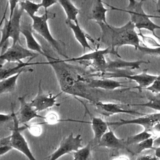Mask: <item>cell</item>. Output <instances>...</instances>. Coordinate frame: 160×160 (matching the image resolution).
Wrapping results in <instances>:
<instances>
[{
  "mask_svg": "<svg viewBox=\"0 0 160 160\" xmlns=\"http://www.w3.org/2000/svg\"><path fill=\"white\" fill-rule=\"evenodd\" d=\"M44 57L48 59V64L53 69L62 92L91 101L82 87V82H85L86 79L82 78L75 67L67 64L65 60L54 58L47 54Z\"/></svg>",
  "mask_w": 160,
  "mask_h": 160,
  "instance_id": "cell-1",
  "label": "cell"
},
{
  "mask_svg": "<svg viewBox=\"0 0 160 160\" xmlns=\"http://www.w3.org/2000/svg\"><path fill=\"white\" fill-rule=\"evenodd\" d=\"M98 24L101 31L100 41L107 47L116 49L122 46H132L138 50L141 46L139 34L131 21L121 27L113 26L108 22H99Z\"/></svg>",
  "mask_w": 160,
  "mask_h": 160,
  "instance_id": "cell-2",
  "label": "cell"
},
{
  "mask_svg": "<svg viewBox=\"0 0 160 160\" xmlns=\"http://www.w3.org/2000/svg\"><path fill=\"white\" fill-rule=\"evenodd\" d=\"M129 4L126 9H121L114 6L108 5L111 9L119 10L128 12L130 16V21L134 24L136 28L141 31V29H147L151 31L152 35L157 39L160 38L157 36L155 31L160 29V26L155 24L150 18H159L160 16H153L146 14L142 8L143 2L145 0H128Z\"/></svg>",
  "mask_w": 160,
  "mask_h": 160,
  "instance_id": "cell-3",
  "label": "cell"
},
{
  "mask_svg": "<svg viewBox=\"0 0 160 160\" xmlns=\"http://www.w3.org/2000/svg\"><path fill=\"white\" fill-rule=\"evenodd\" d=\"M24 12V10L18 4L11 17H9L8 19L3 17L2 20H4V22L1 29L0 47L8 42L9 38L12 39V44L20 42L21 17Z\"/></svg>",
  "mask_w": 160,
  "mask_h": 160,
  "instance_id": "cell-4",
  "label": "cell"
},
{
  "mask_svg": "<svg viewBox=\"0 0 160 160\" xmlns=\"http://www.w3.org/2000/svg\"><path fill=\"white\" fill-rule=\"evenodd\" d=\"M51 13L49 14L48 10H46L42 15H34L30 17L32 19V27L33 31H36L39 34L41 37H42L56 51V52L64 57L66 59H69V57L66 56L61 49V44L57 41L51 34L49 25H48V19L53 18L51 17Z\"/></svg>",
  "mask_w": 160,
  "mask_h": 160,
  "instance_id": "cell-5",
  "label": "cell"
},
{
  "mask_svg": "<svg viewBox=\"0 0 160 160\" xmlns=\"http://www.w3.org/2000/svg\"><path fill=\"white\" fill-rule=\"evenodd\" d=\"M112 54L118 58H121V56L118 54L117 49H113L110 47H107L102 49H97L92 51L91 52L84 54L81 56L69 58L64 59L66 61H90L92 66L96 69L101 71H106V66L108 59L106 58V55Z\"/></svg>",
  "mask_w": 160,
  "mask_h": 160,
  "instance_id": "cell-6",
  "label": "cell"
},
{
  "mask_svg": "<svg viewBox=\"0 0 160 160\" xmlns=\"http://www.w3.org/2000/svg\"><path fill=\"white\" fill-rule=\"evenodd\" d=\"M11 113L13 117V128L12 129L11 146L14 149L22 153L29 160H37L32 154L26 139L21 134L22 128H19V122L18 121L16 113L14 112L13 104H11Z\"/></svg>",
  "mask_w": 160,
  "mask_h": 160,
  "instance_id": "cell-7",
  "label": "cell"
},
{
  "mask_svg": "<svg viewBox=\"0 0 160 160\" xmlns=\"http://www.w3.org/2000/svg\"><path fill=\"white\" fill-rule=\"evenodd\" d=\"M39 54L34 53L29 49L22 47L19 42L12 44L6 50L1 54V64L5 62H22V60L27 58H34Z\"/></svg>",
  "mask_w": 160,
  "mask_h": 160,
  "instance_id": "cell-8",
  "label": "cell"
},
{
  "mask_svg": "<svg viewBox=\"0 0 160 160\" xmlns=\"http://www.w3.org/2000/svg\"><path fill=\"white\" fill-rule=\"evenodd\" d=\"M82 140L81 134L74 136L73 133L69 134L61 141L59 147L49 156L48 160H57L65 154L78 150L82 147Z\"/></svg>",
  "mask_w": 160,
  "mask_h": 160,
  "instance_id": "cell-9",
  "label": "cell"
},
{
  "mask_svg": "<svg viewBox=\"0 0 160 160\" xmlns=\"http://www.w3.org/2000/svg\"><path fill=\"white\" fill-rule=\"evenodd\" d=\"M160 122V112L152 113L149 114H144L141 117L132 119H119L118 121L108 122L109 126L119 127L126 124H138L142 126L144 130L152 133L153 127L156 124Z\"/></svg>",
  "mask_w": 160,
  "mask_h": 160,
  "instance_id": "cell-10",
  "label": "cell"
},
{
  "mask_svg": "<svg viewBox=\"0 0 160 160\" xmlns=\"http://www.w3.org/2000/svg\"><path fill=\"white\" fill-rule=\"evenodd\" d=\"M59 95V94L54 95L52 93L44 92L41 86V80H40L37 95L30 101V103L38 112L42 111L54 105H59L56 103V98Z\"/></svg>",
  "mask_w": 160,
  "mask_h": 160,
  "instance_id": "cell-11",
  "label": "cell"
},
{
  "mask_svg": "<svg viewBox=\"0 0 160 160\" xmlns=\"http://www.w3.org/2000/svg\"><path fill=\"white\" fill-rule=\"evenodd\" d=\"M158 75H151L148 74L146 70H145L140 74H114L108 78H122L129 79L132 81H134L138 84V86L134 87V88L138 89L141 91V90L144 89L145 88L151 85L152 82L158 78Z\"/></svg>",
  "mask_w": 160,
  "mask_h": 160,
  "instance_id": "cell-12",
  "label": "cell"
},
{
  "mask_svg": "<svg viewBox=\"0 0 160 160\" xmlns=\"http://www.w3.org/2000/svg\"><path fill=\"white\" fill-rule=\"evenodd\" d=\"M27 94H24L18 98L20 107L19 110L16 112L19 124H26L34 118H39L44 119V116H42L38 114V111L31 105L30 102L26 101Z\"/></svg>",
  "mask_w": 160,
  "mask_h": 160,
  "instance_id": "cell-13",
  "label": "cell"
},
{
  "mask_svg": "<svg viewBox=\"0 0 160 160\" xmlns=\"http://www.w3.org/2000/svg\"><path fill=\"white\" fill-rule=\"evenodd\" d=\"M95 108L97 111L101 115L109 117L114 114H138L144 115L138 111L131 109H124L121 108L119 104L111 103V102H104L102 101H95L94 102Z\"/></svg>",
  "mask_w": 160,
  "mask_h": 160,
  "instance_id": "cell-14",
  "label": "cell"
},
{
  "mask_svg": "<svg viewBox=\"0 0 160 160\" xmlns=\"http://www.w3.org/2000/svg\"><path fill=\"white\" fill-rule=\"evenodd\" d=\"M81 102L83 104L85 108L86 113H87L89 116V118L91 119L90 124H91V128L94 135L92 142L98 144L103 135L108 131L109 126L108 124V122L104 121L100 118L94 116L89 112L86 104L82 101H81Z\"/></svg>",
  "mask_w": 160,
  "mask_h": 160,
  "instance_id": "cell-15",
  "label": "cell"
},
{
  "mask_svg": "<svg viewBox=\"0 0 160 160\" xmlns=\"http://www.w3.org/2000/svg\"><path fill=\"white\" fill-rule=\"evenodd\" d=\"M21 33L25 38L28 49L32 51H36L37 53L43 56H46V53L44 51L41 46L34 36L32 24L24 21L21 22Z\"/></svg>",
  "mask_w": 160,
  "mask_h": 160,
  "instance_id": "cell-16",
  "label": "cell"
},
{
  "mask_svg": "<svg viewBox=\"0 0 160 160\" xmlns=\"http://www.w3.org/2000/svg\"><path fill=\"white\" fill-rule=\"evenodd\" d=\"M86 86L91 88L101 89L109 91H113L119 88H126L125 85L122 84V82L114 79L107 78H89L86 79Z\"/></svg>",
  "mask_w": 160,
  "mask_h": 160,
  "instance_id": "cell-17",
  "label": "cell"
},
{
  "mask_svg": "<svg viewBox=\"0 0 160 160\" xmlns=\"http://www.w3.org/2000/svg\"><path fill=\"white\" fill-rule=\"evenodd\" d=\"M98 145L99 147L118 149L125 148L127 144L124 139L118 138L113 131L109 127L108 131L103 135Z\"/></svg>",
  "mask_w": 160,
  "mask_h": 160,
  "instance_id": "cell-18",
  "label": "cell"
},
{
  "mask_svg": "<svg viewBox=\"0 0 160 160\" xmlns=\"http://www.w3.org/2000/svg\"><path fill=\"white\" fill-rule=\"evenodd\" d=\"M29 61L28 62H16V65H13L12 66H1L0 71V79H4L7 78L11 76L16 74L19 72H28V71H32V69L28 68L29 65L37 64H42L45 62H36V63H29Z\"/></svg>",
  "mask_w": 160,
  "mask_h": 160,
  "instance_id": "cell-19",
  "label": "cell"
},
{
  "mask_svg": "<svg viewBox=\"0 0 160 160\" xmlns=\"http://www.w3.org/2000/svg\"><path fill=\"white\" fill-rule=\"evenodd\" d=\"M149 63V61H146L143 60H137L134 61H128L121 58L116 60L108 59L107 62L106 70L110 69H139L142 64H148Z\"/></svg>",
  "mask_w": 160,
  "mask_h": 160,
  "instance_id": "cell-20",
  "label": "cell"
},
{
  "mask_svg": "<svg viewBox=\"0 0 160 160\" xmlns=\"http://www.w3.org/2000/svg\"><path fill=\"white\" fill-rule=\"evenodd\" d=\"M66 24L72 30L74 38L78 41V42L81 44L83 49L85 50V49L88 48L92 51V48L91 47L88 41V38L89 39V37L88 36L86 32L81 28L79 24L75 23L73 21H67L66 22Z\"/></svg>",
  "mask_w": 160,
  "mask_h": 160,
  "instance_id": "cell-21",
  "label": "cell"
},
{
  "mask_svg": "<svg viewBox=\"0 0 160 160\" xmlns=\"http://www.w3.org/2000/svg\"><path fill=\"white\" fill-rule=\"evenodd\" d=\"M109 10H111L110 8H106L104 5L102 0H96L90 14L89 19L95 21L96 23L104 22L108 23L106 21V13Z\"/></svg>",
  "mask_w": 160,
  "mask_h": 160,
  "instance_id": "cell-22",
  "label": "cell"
},
{
  "mask_svg": "<svg viewBox=\"0 0 160 160\" xmlns=\"http://www.w3.org/2000/svg\"><path fill=\"white\" fill-rule=\"evenodd\" d=\"M60 4L66 15V22L73 21L75 23L79 24L78 19V14H79V9L75 6L71 0H57Z\"/></svg>",
  "mask_w": 160,
  "mask_h": 160,
  "instance_id": "cell-23",
  "label": "cell"
},
{
  "mask_svg": "<svg viewBox=\"0 0 160 160\" xmlns=\"http://www.w3.org/2000/svg\"><path fill=\"white\" fill-rule=\"evenodd\" d=\"M23 72H19L16 74L11 76L7 78L0 81V94L11 93L15 91L17 81Z\"/></svg>",
  "mask_w": 160,
  "mask_h": 160,
  "instance_id": "cell-24",
  "label": "cell"
},
{
  "mask_svg": "<svg viewBox=\"0 0 160 160\" xmlns=\"http://www.w3.org/2000/svg\"><path fill=\"white\" fill-rule=\"evenodd\" d=\"M73 160H94L92 153V142L73 152Z\"/></svg>",
  "mask_w": 160,
  "mask_h": 160,
  "instance_id": "cell-25",
  "label": "cell"
},
{
  "mask_svg": "<svg viewBox=\"0 0 160 160\" xmlns=\"http://www.w3.org/2000/svg\"><path fill=\"white\" fill-rule=\"evenodd\" d=\"M19 5L29 17L35 15L36 13L39 11V8H42L41 3H36L29 0L21 1L19 2Z\"/></svg>",
  "mask_w": 160,
  "mask_h": 160,
  "instance_id": "cell-26",
  "label": "cell"
},
{
  "mask_svg": "<svg viewBox=\"0 0 160 160\" xmlns=\"http://www.w3.org/2000/svg\"><path fill=\"white\" fill-rule=\"evenodd\" d=\"M152 133L147 131H142V132L128 137L126 140L127 145H134L136 144L139 143L148 138L152 137Z\"/></svg>",
  "mask_w": 160,
  "mask_h": 160,
  "instance_id": "cell-27",
  "label": "cell"
},
{
  "mask_svg": "<svg viewBox=\"0 0 160 160\" xmlns=\"http://www.w3.org/2000/svg\"><path fill=\"white\" fill-rule=\"evenodd\" d=\"M154 138H148L139 143L134 144V151L136 154H140L143 151L148 150V149H153L154 150L155 148L154 146Z\"/></svg>",
  "mask_w": 160,
  "mask_h": 160,
  "instance_id": "cell-28",
  "label": "cell"
},
{
  "mask_svg": "<svg viewBox=\"0 0 160 160\" xmlns=\"http://www.w3.org/2000/svg\"><path fill=\"white\" fill-rule=\"evenodd\" d=\"M44 122H42V124L44 123H46V124H56L59 122H61V121H73V122H83L84 121H77V120H72V119H61L59 117V115L58 114V113H56V112L54 111H51L49 112V113H48L46 114V116H44Z\"/></svg>",
  "mask_w": 160,
  "mask_h": 160,
  "instance_id": "cell-29",
  "label": "cell"
},
{
  "mask_svg": "<svg viewBox=\"0 0 160 160\" xmlns=\"http://www.w3.org/2000/svg\"><path fill=\"white\" fill-rule=\"evenodd\" d=\"M134 106H141L144 107L149 108L151 109H154L156 111H160V93L159 94L151 97L149 99V101L145 103L133 104Z\"/></svg>",
  "mask_w": 160,
  "mask_h": 160,
  "instance_id": "cell-30",
  "label": "cell"
},
{
  "mask_svg": "<svg viewBox=\"0 0 160 160\" xmlns=\"http://www.w3.org/2000/svg\"><path fill=\"white\" fill-rule=\"evenodd\" d=\"M138 50L144 54H149L151 56H160V46L157 47H148V46H140Z\"/></svg>",
  "mask_w": 160,
  "mask_h": 160,
  "instance_id": "cell-31",
  "label": "cell"
},
{
  "mask_svg": "<svg viewBox=\"0 0 160 160\" xmlns=\"http://www.w3.org/2000/svg\"><path fill=\"white\" fill-rule=\"evenodd\" d=\"M41 124H35L31 125H26V128L28 129L29 132L34 136H39L42 132V128L41 127Z\"/></svg>",
  "mask_w": 160,
  "mask_h": 160,
  "instance_id": "cell-32",
  "label": "cell"
},
{
  "mask_svg": "<svg viewBox=\"0 0 160 160\" xmlns=\"http://www.w3.org/2000/svg\"><path fill=\"white\" fill-rule=\"evenodd\" d=\"M153 93H160V76L158 75V78L152 82L151 85L144 89Z\"/></svg>",
  "mask_w": 160,
  "mask_h": 160,
  "instance_id": "cell-33",
  "label": "cell"
},
{
  "mask_svg": "<svg viewBox=\"0 0 160 160\" xmlns=\"http://www.w3.org/2000/svg\"><path fill=\"white\" fill-rule=\"evenodd\" d=\"M19 2V0H8V6H9V17H11L15 8H16V6L18 5Z\"/></svg>",
  "mask_w": 160,
  "mask_h": 160,
  "instance_id": "cell-34",
  "label": "cell"
},
{
  "mask_svg": "<svg viewBox=\"0 0 160 160\" xmlns=\"http://www.w3.org/2000/svg\"><path fill=\"white\" fill-rule=\"evenodd\" d=\"M57 2H58L57 0H41V2L40 3L42 6V8H44V9L46 11V10H48L49 8L56 4Z\"/></svg>",
  "mask_w": 160,
  "mask_h": 160,
  "instance_id": "cell-35",
  "label": "cell"
},
{
  "mask_svg": "<svg viewBox=\"0 0 160 160\" xmlns=\"http://www.w3.org/2000/svg\"><path fill=\"white\" fill-rule=\"evenodd\" d=\"M12 121L13 120V117L12 115V113L10 114H3L1 113L0 114V122L1 124H2L4 122H6L9 121Z\"/></svg>",
  "mask_w": 160,
  "mask_h": 160,
  "instance_id": "cell-36",
  "label": "cell"
},
{
  "mask_svg": "<svg viewBox=\"0 0 160 160\" xmlns=\"http://www.w3.org/2000/svg\"><path fill=\"white\" fill-rule=\"evenodd\" d=\"M12 149V146L11 145H3L0 146V154L1 156H3L4 154H6L9 151H11Z\"/></svg>",
  "mask_w": 160,
  "mask_h": 160,
  "instance_id": "cell-37",
  "label": "cell"
},
{
  "mask_svg": "<svg viewBox=\"0 0 160 160\" xmlns=\"http://www.w3.org/2000/svg\"><path fill=\"white\" fill-rule=\"evenodd\" d=\"M11 136L9 135L6 137L2 138L0 140V146L3 145H11Z\"/></svg>",
  "mask_w": 160,
  "mask_h": 160,
  "instance_id": "cell-38",
  "label": "cell"
},
{
  "mask_svg": "<svg viewBox=\"0 0 160 160\" xmlns=\"http://www.w3.org/2000/svg\"><path fill=\"white\" fill-rule=\"evenodd\" d=\"M158 158L154 155V156H151V155H142L139 156L136 160H158Z\"/></svg>",
  "mask_w": 160,
  "mask_h": 160,
  "instance_id": "cell-39",
  "label": "cell"
},
{
  "mask_svg": "<svg viewBox=\"0 0 160 160\" xmlns=\"http://www.w3.org/2000/svg\"><path fill=\"white\" fill-rule=\"evenodd\" d=\"M152 132H160V122H158L157 124H155V126L153 127Z\"/></svg>",
  "mask_w": 160,
  "mask_h": 160,
  "instance_id": "cell-40",
  "label": "cell"
},
{
  "mask_svg": "<svg viewBox=\"0 0 160 160\" xmlns=\"http://www.w3.org/2000/svg\"><path fill=\"white\" fill-rule=\"evenodd\" d=\"M154 148H158L160 146V136L154 139Z\"/></svg>",
  "mask_w": 160,
  "mask_h": 160,
  "instance_id": "cell-41",
  "label": "cell"
},
{
  "mask_svg": "<svg viewBox=\"0 0 160 160\" xmlns=\"http://www.w3.org/2000/svg\"><path fill=\"white\" fill-rule=\"evenodd\" d=\"M154 151H155V156L158 159H160V146L158 148H155Z\"/></svg>",
  "mask_w": 160,
  "mask_h": 160,
  "instance_id": "cell-42",
  "label": "cell"
},
{
  "mask_svg": "<svg viewBox=\"0 0 160 160\" xmlns=\"http://www.w3.org/2000/svg\"><path fill=\"white\" fill-rule=\"evenodd\" d=\"M113 160H129V158L127 156H121L119 157H118L116 158H115Z\"/></svg>",
  "mask_w": 160,
  "mask_h": 160,
  "instance_id": "cell-43",
  "label": "cell"
},
{
  "mask_svg": "<svg viewBox=\"0 0 160 160\" xmlns=\"http://www.w3.org/2000/svg\"><path fill=\"white\" fill-rule=\"evenodd\" d=\"M155 12L160 13V0H157V9Z\"/></svg>",
  "mask_w": 160,
  "mask_h": 160,
  "instance_id": "cell-44",
  "label": "cell"
},
{
  "mask_svg": "<svg viewBox=\"0 0 160 160\" xmlns=\"http://www.w3.org/2000/svg\"><path fill=\"white\" fill-rule=\"evenodd\" d=\"M151 1H152V0H151Z\"/></svg>",
  "mask_w": 160,
  "mask_h": 160,
  "instance_id": "cell-45",
  "label": "cell"
}]
</instances>
